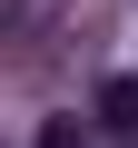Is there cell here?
<instances>
[{
	"label": "cell",
	"instance_id": "2",
	"mask_svg": "<svg viewBox=\"0 0 138 148\" xmlns=\"http://www.w3.org/2000/svg\"><path fill=\"white\" fill-rule=\"evenodd\" d=\"M40 148H79V128H69V119H49V128H40Z\"/></svg>",
	"mask_w": 138,
	"mask_h": 148
},
{
	"label": "cell",
	"instance_id": "1",
	"mask_svg": "<svg viewBox=\"0 0 138 148\" xmlns=\"http://www.w3.org/2000/svg\"><path fill=\"white\" fill-rule=\"evenodd\" d=\"M99 119L109 128H138V79H99Z\"/></svg>",
	"mask_w": 138,
	"mask_h": 148
}]
</instances>
